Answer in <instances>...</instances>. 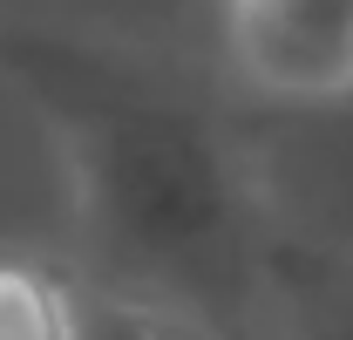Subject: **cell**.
Masks as SVG:
<instances>
[{
	"instance_id": "obj_1",
	"label": "cell",
	"mask_w": 353,
	"mask_h": 340,
	"mask_svg": "<svg viewBox=\"0 0 353 340\" xmlns=\"http://www.w3.org/2000/svg\"><path fill=\"white\" fill-rule=\"evenodd\" d=\"M34 88L61 102L75 205L116 279L109 293L170 306L231 340L265 265V205L245 143L143 82H75L68 68H34Z\"/></svg>"
},
{
	"instance_id": "obj_2",
	"label": "cell",
	"mask_w": 353,
	"mask_h": 340,
	"mask_svg": "<svg viewBox=\"0 0 353 340\" xmlns=\"http://www.w3.org/2000/svg\"><path fill=\"white\" fill-rule=\"evenodd\" d=\"M238 68L285 102L353 88V0H245L231 7Z\"/></svg>"
},
{
	"instance_id": "obj_3",
	"label": "cell",
	"mask_w": 353,
	"mask_h": 340,
	"mask_svg": "<svg viewBox=\"0 0 353 340\" xmlns=\"http://www.w3.org/2000/svg\"><path fill=\"white\" fill-rule=\"evenodd\" d=\"M0 340H82V293L34 258H0Z\"/></svg>"
},
{
	"instance_id": "obj_4",
	"label": "cell",
	"mask_w": 353,
	"mask_h": 340,
	"mask_svg": "<svg viewBox=\"0 0 353 340\" xmlns=\"http://www.w3.org/2000/svg\"><path fill=\"white\" fill-rule=\"evenodd\" d=\"M82 340H224V334L183 320L170 306H150V299L95 293V299H82Z\"/></svg>"
},
{
	"instance_id": "obj_5",
	"label": "cell",
	"mask_w": 353,
	"mask_h": 340,
	"mask_svg": "<svg viewBox=\"0 0 353 340\" xmlns=\"http://www.w3.org/2000/svg\"><path fill=\"white\" fill-rule=\"evenodd\" d=\"M299 340H353V258L319 265V279L299 293Z\"/></svg>"
},
{
	"instance_id": "obj_6",
	"label": "cell",
	"mask_w": 353,
	"mask_h": 340,
	"mask_svg": "<svg viewBox=\"0 0 353 340\" xmlns=\"http://www.w3.org/2000/svg\"><path fill=\"white\" fill-rule=\"evenodd\" d=\"M231 7H245V0H231Z\"/></svg>"
}]
</instances>
